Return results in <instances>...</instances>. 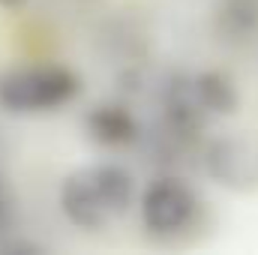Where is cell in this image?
<instances>
[{
    "label": "cell",
    "instance_id": "cell-1",
    "mask_svg": "<svg viewBox=\"0 0 258 255\" xmlns=\"http://www.w3.org/2000/svg\"><path fill=\"white\" fill-rule=\"evenodd\" d=\"M135 180L120 165H87L72 171L60 186L63 216L78 228H108L132 204Z\"/></svg>",
    "mask_w": 258,
    "mask_h": 255
},
{
    "label": "cell",
    "instance_id": "cell-2",
    "mask_svg": "<svg viewBox=\"0 0 258 255\" xmlns=\"http://www.w3.org/2000/svg\"><path fill=\"white\" fill-rule=\"evenodd\" d=\"M81 90V81L66 66H30L0 75V108L33 114L66 105Z\"/></svg>",
    "mask_w": 258,
    "mask_h": 255
},
{
    "label": "cell",
    "instance_id": "cell-3",
    "mask_svg": "<svg viewBox=\"0 0 258 255\" xmlns=\"http://www.w3.org/2000/svg\"><path fill=\"white\" fill-rule=\"evenodd\" d=\"M207 174L231 192L258 189V135L255 132H231L216 138L204 153Z\"/></svg>",
    "mask_w": 258,
    "mask_h": 255
},
{
    "label": "cell",
    "instance_id": "cell-4",
    "mask_svg": "<svg viewBox=\"0 0 258 255\" xmlns=\"http://www.w3.org/2000/svg\"><path fill=\"white\" fill-rule=\"evenodd\" d=\"M198 201L192 189L177 177H159L141 195V219L153 234H177L192 222Z\"/></svg>",
    "mask_w": 258,
    "mask_h": 255
},
{
    "label": "cell",
    "instance_id": "cell-5",
    "mask_svg": "<svg viewBox=\"0 0 258 255\" xmlns=\"http://www.w3.org/2000/svg\"><path fill=\"white\" fill-rule=\"evenodd\" d=\"M87 129H90L93 141L108 144V147L132 144L138 138V123H135L132 111L123 105H96L87 117Z\"/></svg>",
    "mask_w": 258,
    "mask_h": 255
},
{
    "label": "cell",
    "instance_id": "cell-6",
    "mask_svg": "<svg viewBox=\"0 0 258 255\" xmlns=\"http://www.w3.org/2000/svg\"><path fill=\"white\" fill-rule=\"evenodd\" d=\"M195 78V90L207 108L210 117H222V114H234L237 105H240V96H237V87L228 75L222 72H201L192 75Z\"/></svg>",
    "mask_w": 258,
    "mask_h": 255
},
{
    "label": "cell",
    "instance_id": "cell-7",
    "mask_svg": "<svg viewBox=\"0 0 258 255\" xmlns=\"http://www.w3.org/2000/svg\"><path fill=\"white\" fill-rule=\"evenodd\" d=\"M219 33L231 39L252 36L258 30V0H225L216 15Z\"/></svg>",
    "mask_w": 258,
    "mask_h": 255
},
{
    "label": "cell",
    "instance_id": "cell-8",
    "mask_svg": "<svg viewBox=\"0 0 258 255\" xmlns=\"http://www.w3.org/2000/svg\"><path fill=\"white\" fill-rule=\"evenodd\" d=\"M6 219V195H3V186H0V225Z\"/></svg>",
    "mask_w": 258,
    "mask_h": 255
},
{
    "label": "cell",
    "instance_id": "cell-9",
    "mask_svg": "<svg viewBox=\"0 0 258 255\" xmlns=\"http://www.w3.org/2000/svg\"><path fill=\"white\" fill-rule=\"evenodd\" d=\"M0 3H9V6H12V3H18V0H0Z\"/></svg>",
    "mask_w": 258,
    "mask_h": 255
}]
</instances>
